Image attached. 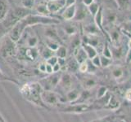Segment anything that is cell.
I'll return each instance as SVG.
<instances>
[{
	"instance_id": "cell-1",
	"label": "cell",
	"mask_w": 131,
	"mask_h": 122,
	"mask_svg": "<svg viewBox=\"0 0 131 122\" xmlns=\"http://www.w3.org/2000/svg\"><path fill=\"white\" fill-rule=\"evenodd\" d=\"M58 21L54 19L49 18L48 16H43L40 15H28L24 18L20 20L15 25L11 28L9 32V38L14 42H18L21 37L25 28H27L28 25H34L37 24H51L57 23Z\"/></svg>"
},
{
	"instance_id": "cell-2",
	"label": "cell",
	"mask_w": 131,
	"mask_h": 122,
	"mask_svg": "<svg viewBox=\"0 0 131 122\" xmlns=\"http://www.w3.org/2000/svg\"><path fill=\"white\" fill-rule=\"evenodd\" d=\"M47 7L50 13H56L65 7V2H61L59 0H49L47 3Z\"/></svg>"
},
{
	"instance_id": "cell-3",
	"label": "cell",
	"mask_w": 131,
	"mask_h": 122,
	"mask_svg": "<svg viewBox=\"0 0 131 122\" xmlns=\"http://www.w3.org/2000/svg\"><path fill=\"white\" fill-rule=\"evenodd\" d=\"M10 10V5L7 0H0V22L3 21Z\"/></svg>"
},
{
	"instance_id": "cell-4",
	"label": "cell",
	"mask_w": 131,
	"mask_h": 122,
	"mask_svg": "<svg viewBox=\"0 0 131 122\" xmlns=\"http://www.w3.org/2000/svg\"><path fill=\"white\" fill-rule=\"evenodd\" d=\"M76 14V7H75V5L74 4V5H71L70 7H66L65 11H63L62 13V17L65 19V20H71L72 19L74 16H75Z\"/></svg>"
},
{
	"instance_id": "cell-5",
	"label": "cell",
	"mask_w": 131,
	"mask_h": 122,
	"mask_svg": "<svg viewBox=\"0 0 131 122\" xmlns=\"http://www.w3.org/2000/svg\"><path fill=\"white\" fill-rule=\"evenodd\" d=\"M36 11L38 12L39 15L43 16H48L50 13L47 7V4H39V5H38L36 7Z\"/></svg>"
},
{
	"instance_id": "cell-6",
	"label": "cell",
	"mask_w": 131,
	"mask_h": 122,
	"mask_svg": "<svg viewBox=\"0 0 131 122\" xmlns=\"http://www.w3.org/2000/svg\"><path fill=\"white\" fill-rule=\"evenodd\" d=\"M37 43H38V39L35 36H30L27 38L26 44L29 47H35Z\"/></svg>"
},
{
	"instance_id": "cell-7",
	"label": "cell",
	"mask_w": 131,
	"mask_h": 122,
	"mask_svg": "<svg viewBox=\"0 0 131 122\" xmlns=\"http://www.w3.org/2000/svg\"><path fill=\"white\" fill-rule=\"evenodd\" d=\"M21 4L23 7L31 9L35 4V0H21Z\"/></svg>"
},
{
	"instance_id": "cell-8",
	"label": "cell",
	"mask_w": 131,
	"mask_h": 122,
	"mask_svg": "<svg viewBox=\"0 0 131 122\" xmlns=\"http://www.w3.org/2000/svg\"><path fill=\"white\" fill-rule=\"evenodd\" d=\"M57 54L61 58H64L67 55V50L64 47H59L57 50Z\"/></svg>"
},
{
	"instance_id": "cell-9",
	"label": "cell",
	"mask_w": 131,
	"mask_h": 122,
	"mask_svg": "<svg viewBox=\"0 0 131 122\" xmlns=\"http://www.w3.org/2000/svg\"><path fill=\"white\" fill-rule=\"evenodd\" d=\"M76 0H65V7H70L71 5H74Z\"/></svg>"
},
{
	"instance_id": "cell-10",
	"label": "cell",
	"mask_w": 131,
	"mask_h": 122,
	"mask_svg": "<svg viewBox=\"0 0 131 122\" xmlns=\"http://www.w3.org/2000/svg\"><path fill=\"white\" fill-rule=\"evenodd\" d=\"M86 68H87V64H86L85 63H83L82 64V65L80 66V71L81 72H84L86 70Z\"/></svg>"
},
{
	"instance_id": "cell-11",
	"label": "cell",
	"mask_w": 131,
	"mask_h": 122,
	"mask_svg": "<svg viewBox=\"0 0 131 122\" xmlns=\"http://www.w3.org/2000/svg\"><path fill=\"white\" fill-rule=\"evenodd\" d=\"M4 76H3V72H2V71L1 70H0V79H1V78H3V77Z\"/></svg>"
},
{
	"instance_id": "cell-12",
	"label": "cell",
	"mask_w": 131,
	"mask_h": 122,
	"mask_svg": "<svg viewBox=\"0 0 131 122\" xmlns=\"http://www.w3.org/2000/svg\"><path fill=\"white\" fill-rule=\"evenodd\" d=\"M129 47H131V39L129 40Z\"/></svg>"
}]
</instances>
